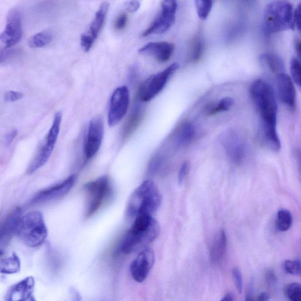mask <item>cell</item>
I'll list each match as a JSON object with an SVG mask.
<instances>
[{
    "label": "cell",
    "mask_w": 301,
    "mask_h": 301,
    "mask_svg": "<svg viewBox=\"0 0 301 301\" xmlns=\"http://www.w3.org/2000/svg\"><path fill=\"white\" fill-rule=\"evenodd\" d=\"M143 116V109L141 105H136L132 109L131 114L129 116L123 129V136L124 138L132 134L138 127Z\"/></svg>",
    "instance_id": "603a6c76"
},
{
    "label": "cell",
    "mask_w": 301,
    "mask_h": 301,
    "mask_svg": "<svg viewBox=\"0 0 301 301\" xmlns=\"http://www.w3.org/2000/svg\"><path fill=\"white\" fill-rule=\"evenodd\" d=\"M227 247V237L225 232L221 230L215 237L210 249L212 262L217 263L224 258Z\"/></svg>",
    "instance_id": "ffe728a7"
},
{
    "label": "cell",
    "mask_w": 301,
    "mask_h": 301,
    "mask_svg": "<svg viewBox=\"0 0 301 301\" xmlns=\"http://www.w3.org/2000/svg\"><path fill=\"white\" fill-rule=\"evenodd\" d=\"M76 179V176H71L64 180L63 182L41 191L34 197L32 203L33 204H44L60 199L69 192L72 187H73Z\"/></svg>",
    "instance_id": "9a60e30c"
},
{
    "label": "cell",
    "mask_w": 301,
    "mask_h": 301,
    "mask_svg": "<svg viewBox=\"0 0 301 301\" xmlns=\"http://www.w3.org/2000/svg\"><path fill=\"white\" fill-rule=\"evenodd\" d=\"M177 8V0H162L159 15L143 32L142 37H146L167 32L175 23Z\"/></svg>",
    "instance_id": "ba28073f"
},
{
    "label": "cell",
    "mask_w": 301,
    "mask_h": 301,
    "mask_svg": "<svg viewBox=\"0 0 301 301\" xmlns=\"http://www.w3.org/2000/svg\"><path fill=\"white\" fill-rule=\"evenodd\" d=\"M261 66L270 73L277 75L285 73L284 64L279 57L273 54H263L259 57Z\"/></svg>",
    "instance_id": "44dd1931"
},
{
    "label": "cell",
    "mask_w": 301,
    "mask_h": 301,
    "mask_svg": "<svg viewBox=\"0 0 301 301\" xmlns=\"http://www.w3.org/2000/svg\"><path fill=\"white\" fill-rule=\"evenodd\" d=\"M24 94L20 92L9 91L5 94V100L6 102H14L21 100Z\"/></svg>",
    "instance_id": "74e56055"
},
{
    "label": "cell",
    "mask_w": 301,
    "mask_h": 301,
    "mask_svg": "<svg viewBox=\"0 0 301 301\" xmlns=\"http://www.w3.org/2000/svg\"><path fill=\"white\" fill-rule=\"evenodd\" d=\"M21 269V261L16 253L0 262V272L5 274H13L19 272Z\"/></svg>",
    "instance_id": "d4e9b609"
},
{
    "label": "cell",
    "mask_w": 301,
    "mask_h": 301,
    "mask_svg": "<svg viewBox=\"0 0 301 301\" xmlns=\"http://www.w3.org/2000/svg\"><path fill=\"white\" fill-rule=\"evenodd\" d=\"M300 5L297 6L293 14V21L296 25L297 29L299 31L300 30Z\"/></svg>",
    "instance_id": "60d3db41"
},
{
    "label": "cell",
    "mask_w": 301,
    "mask_h": 301,
    "mask_svg": "<svg viewBox=\"0 0 301 301\" xmlns=\"http://www.w3.org/2000/svg\"><path fill=\"white\" fill-rule=\"evenodd\" d=\"M62 113L57 112L55 114L54 121L52 126L47 135L46 144L47 145L54 147L57 141L58 137L60 131L61 121H62Z\"/></svg>",
    "instance_id": "484cf974"
},
{
    "label": "cell",
    "mask_w": 301,
    "mask_h": 301,
    "mask_svg": "<svg viewBox=\"0 0 301 301\" xmlns=\"http://www.w3.org/2000/svg\"><path fill=\"white\" fill-rule=\"evenodd\" d=\"M235 299V296L233 293L232 292H229L226 294L223 297V298L221 299L222 301H232Z\"/></svg>",
    "instance_id": "f6af8a7d"
},
{
    "label": "cell",
    "mask_w": 301,
    "mask_h": 301,
    "mask_svg": "<svg viewBox=\"0 0 301 301\" xmlns=\"http://www.w3.org/2000/svg\"><path fill=\"white\" fill-rule=\"evenodd\" d=\"M196 134L194 125L190 122L184 123L181 125L176 136L177 145L183 146L188 144L193 139Z\"/></svg>",
    "instance_id": "cb8c5ba5"
},
{
    "label": "cell",
    "mask_w": 301,
    "mask_h": 301,
    "mask_svg": "<svg viewBox=\"0 0 301 301\" xmlns=\"http://www.w3.org/2000/svg\"><path fill=\"white\" fill-rule=\"evenodd\" d=\"M160 232L159 222L153 215H139L126 232L119 248L125 254L141 251L158 238Z\"/></svg>",
    "instance_id": "7a4b0ae2"
},
{
    "label": "cell",
    "mask_w": 301,
    "mask_h": 301,
    "mask_svg": "<svg viewBox=\"0 0 301 301\" xmlns=\"http://www.w3.org/2000/svg\"><path fill=\"white\" fill-rule=\"evenodd\" d=\"M290 71L294 83L300 87V64L297 58L293 57L290 62Z\"/></svg>",
    "instance_id": "d6a6232c"
},
{
    "label": "cell",
    "mask_w": 301,
    "mask_h": 301,
    "mask_svg": "<svg viewBox=\"0 0 301 301\" xmlns=\"http://www.w3.org/2000/svg\"><path fill=\"white\" fill-rule=\"evenodd\" d=\"M87 194V206L85 214L90 217L100 209L111 197L112 187L107 176H102L85 185Z\"/></svg>",
    "instance_id": "8992f818"
},
{
    "label": "cell",
    "mask_w": 301,
    "mask_h": 301,
    "mask_svg": "<svg viewBox=\"0 0 301 301\" xmlns=\"http://www.w3.org/2000/svg\"><path fill=\"white\" fill-rule=\"evenodd\" d=\"M253 293H254V286H253L252 283L249 284L248 287L247 295H246V300H251L253 299Z\"/></svg>",
    "instance_id": "ee69618b"
},
{
    "label": "cell",
    "mask_w": 301,
    "mask_h": 301,
    "mask_svg": "<svg viewBox=\"0 0 301 301\" xmlns=\"http://www.w3.org/2000/svg\"><path fill=\"white\" fill-rule=\"evenodd\" d=\"M270 299L269 294L266 292H262L258 296V300L266 301Z\"/></svg>",
    "instance_id": "7dc6e473"
},
{
    "label": "cell",
    "mask_w": 301,
    "mask_h": 301,
    "mask_svg": "<svg viewBox=\"0 0 301 301\" xmlns=\"http://www.w3.org/2000/svg\"><path fill=\"white\" fill-rule=\"evenodd\" d=\"M285 271L292 275H299L300 273V262L299 260H287L283 264Z\"/></svg>",
    "instance_id": "836d02e7"
},
{
    "label": "cell",
    "mask_w": 301,
    "mask_h": 301,
    "mask_svg": "<svg viewBox=\"0 0 301 301\" xmlns=\"http://www.w3.org/2000/svg\"><path fill=\"white\" fill-rule=\"evenodd\" d=\"M179 64L174 63L165 70L152 75L140 86L138 92L139 100L148 102L157 96L166 87L170 78L179 70Z\"/></svg>",
    "instance_id": "52a82bcc"
},
{
    "label": "cell",
    "mask_w": 301,
    "mask_h": 301,
    "mask_svg": "<svg viewBox=\"0 0 301 301\" xmlns=\"http://www.w3.org/2000/svg\"><path fill=\"white\" fill-rule=\"evenodd\" d=\"M190 169V162H188V161L184 162L182 164V166H181L180 168L179 176H178V181H179V184L180 185L183 184L184 183L185 179H186L188 173H189Z\"/></svg>",
    "instance_id": "d590c367"
},
{
    "label": "cell",
    "mask_w": 301,
    "mask_h": 301,
    "mask_svg": "<svg viewBox=\"0 0 301 301\" xmlns=\"http://www.w3.org/2000/svg\"><path fill=\"white\" fill-rule=\"evenodd\" d=\"M232 273L236 288H237L239 293H241L243 288H244V283H243L241 272L238 268H235L232 269Z\"/></svg>",
    "instance_id": "e575fe53"
},
{
    "label": "cell",
    "mask_w": 301,
    "mask_h": 301,
    "mask_svg": "<svg viewBox=\"0 0 301 301\" xmlns=\"http://www.w3.org/2000/svg\"><path fill=\"white\" fill-rule=\"evenodd\" d=\"M52 40L53 37L51 33L48 32H42L37 33L31 38L29 44V46L33 49L43 48L50 43Z\"/></svg>",
    "instance_id": "f546056e"
},
{
    "label": "cell",
    "mask_w": 301,
    "mask_h": 301,
    "mask_svg": "<svg viewBox=\"0 0 301 301\" xmlns=\"http://www.w3.org/2000/svg\"><path fill=\"white\" fill-rule=\"evenodd\" d=\"M162 203V194L157 185L152 180H146L136 188L129 197L126 215L133 220L139 215H153L158 210Z\"/></svg>",
    "instance_id": "3957f363"
},
{
    "label": "cell",
    "mask_w": 301,
    "mask_h": 301,
    "mask_svg": "<svg viewBox=\"0 0 301 301\" xmlns=\"http://www.w3.org/2000/svg\"><path fill=\"white\" fill-rule=\"evenodd\" d=\"M14 52H15L14 50L9 49L0 50V64L8 60L12 56Z\"/></svg>",
    "instance_id": "ab89813d"
},
{
    "label": "cell",
    "mask_w": 301,
    "mask_h": 301,
    "mask_svg": "<svg viewBox=\"0 0 301 301\" xmlns=\"http://www.w3.org/2000/svg\"><path fill=\"white\" fill-rule=\"evenodd\" d=\"M54 147L47 145L46 143L42 148L40 149L39 153L37 154L33 162L31 163L30 166L27 169V174L31 175L40 168L43 167L49 161L50 156L52 155Z\"/></svg>",
    "instance_id": "7402d4cb"
},
{
    "label": "cell",
    "mask_w": 301,
    "mask_h": 301,
    "mask_svg": "<svg viewBox=\"0 0 301 301\" xmlns=\"http://www.w3.org/2000/svg\"><path fill=\"white\" fill-rule=\"evenodd\" d=\"M234 99L230 97H225L221 99L217 103L212 104L208 107L207 114L213 116L221 112L228 111L234 105Z\"/></svg>",
    "instance_id": "4316f807"
},
{
    "label": "cell",
    "mask_w": 301,
    "mask_h": 301,
    "mask_svg": "<svg viewBox=\"0 0 301 301\" xmlns=\"http://www.w3.org/2000/svg\"><path fill=\"white\" fill-rule=\"evenodd\" d=\"M276 85L280 101L293 109L296 105V91L291 77L285 73L276 75Z\"/></svg>",
    "instance_id": "2e32d148"
},
{
    "label": "cell",
    "mask_w": 301,
    "mask_h": 301,
    "mask_svg": "<svg viewBox=\"0 0 301 301\" xmlns=\"http://www.w3.org/2000/svg\"><path fill=\"white\" fill-rule=\"evenodd\" d=\"M17 233L28 247L36 248L42 245L48 236L43 214L39 211H33L22 217Z\"/></svg>",
    "instance_id": "5b68a950"
},
{
    "label": "cell",
    "mask_w": 301,
    "mask_h": 301,
    "mask_svg": "<svg viewBox=\"0 0 301 301\" xmlns=\"http://www.w3.org/2000/svg\"><path fill=\"white\" fill-rule=\"evenodd\" d=\"M285 295L290 300H301V286L298 283H290L285 288Z\"/></svg>",
    "instance_id": "1f68e13d"
},
{
    "label": "cell",
    "mask_w": 301,
    "mask_h": 301,
    "mask_svg": "<svg viewBox=\"0 0 301 301\" xmlns=\"http://www.w3.org/2000/svg\"><path fill=\"white\" fill-rule=\"evenodd\" d=\"M155 252L149 247L141 249L130 266V272L136 282L141 283L147 278L155 265Z\"/></svg>",
    "instance_id": "4fadbf2b"
},
{
    "label": "cell",
    "mask_w": 301,
    "mask_h": 301,
    "mask_svg": "<svg viewBox=\"0 0 301 301\" xmlns=\"http://www.w3.org/2000/svg\"><path fill=\"white\" fill-rule=\"evenodd\" d=\"M129 104V92L127 87H119L113 92L108 115L109 126L117 125L127 112Z\"/></svg>",
    "instance_id": "30bf717a"
},
{
    "label": "cell",
    "mask_w": 301,
    "mask_h": 301,
    "mask_svg": "<svg viewBox=\"0 0 301 301\" xmlns=\"http://www.w3.org/2000/svg\"><path fill=\"white\" fill-rule=\"evenodd\" d=\"M204 50V44L200 34L195 37L191 42L190 54L191 62L196 63L203 56Z\"/></svg>",
    "instance_id": "f1b7e54d"
},
{
    "label": "cell",
    "mask_w": 301,
    "mask_h": 301,
    "mask_svg": "<svg viewBox=\"0 0 301 301\" xmlns=\"http://www.w3.org/2000/svg\"><path fill=\"white\" fill-rule=\"evenodd\" d=\"M221 142L226 155L231 162L240 165L247 155V143L244 136L235 129L225 131L221 136Z\"/></svg>",
    "instance_id": "9c48e42d"
},
{
    "label": "cell",
    "mask_w": 301,
    "mask_h": 301,
    "mask_svg": "<svg viewBox=\"0 0 301 301\" xmlns=\"http://www.w3.org/2000/svg\"><path fill=\"white\" fill-rule=\"evenodd\" d=\"M213 0H195L198 17L201 20L208 18L213 7Z\"/></svg>",
    "instance_id": "4dcf8cb0"
},
{
    "label": "cell",
    "mask_w": 301,
    "mask_h": 301,
    "mask_svg": "<svg viewBox=\"0 0 301 301\" xmlns=\"http://www.w3.org/2000/svg\"><path fill=\"white\" fill-rule=\"evenodd\" d=\"M141 2L142 0H130L127 5V10L131 13L138 11L141 6Z\"/></svg>",
    "instance_id": "f35d334b"
},
{
    "label": "cell",
    "mask_w": 301,
    "mask_h": 301,
    "mask_svg": "<svg viewBox=\"0 0 301 301\" xmlns=\"http://www.w3.org/2000/svg\"><path fill=\"white\" fill-rule=\"evenodd\" d=\"M265 28L271 33L293 30L292 6L287 0H275L269 3L263 13Z\"/></svg>",
    "instance_id": "277c9868"
},
{
    "label": "cell",
    "mask_w": 301,
    "mask_h": 301,
    "mask_svg": "<svg viewBox=\"0 0 301 301\" xmlns=\"http://www.w3.org/2000/svg\"><path fill=\"white\" fill-rule=\"evenodd\" d=\"M275 224L279 231L289 230L292 224V215L290 212L287 210H279L277 213Z\"/></svg>",
    "instance_id": "83f0119b"
},
{
    "label": "cell",
    "mask_w": 301,
    "mask_h": 301,
    "mask_svg": "<svg viewBox=\"0 0 301 301\" xmlns=\"http://www.w3.org/2000/svg\"><path fill=\"white\" fill-rule=\"evenodd\" d=\"M34 286L35 280L33 277H27L10 288L6 299L10 301L33 300Z\"/></svg>",
    "instance_id": "ac0fdd59"
},
{
    "label": "cell",
    "mask_w": 301,
    "mask_h": 301,
    "mask_svg": "<svg viewBox=\"0 0 301 301\" xmlns=\"http://www.w3.org/2000/svg\"><path fill=\"white\" fill-rule=\"evenodd\" d=\"M175 50L172 43L167 42H150L138 51L139 54L155 58L160 63L169 61Z\"/></svg>",
    "instance_id": "e0dca14e"
},
{
    "label": "cell",
    "mask_w": 301,
    "mask_h": 301,
    "mask_svg": "<svg viewBox=\"0 0 301 301\" xmlns=\"http://www.w3.org/2000/svg\"><path fill=\"white\" fill-rule=\"evenodd\" d=\"M3 254V252L2 251H0V255H2Z\"/></svg>",
    "instance_id": "c3c4849f"
},
{
    "label": "cell",
    "mask_w": 301,
    "mask_h": 301,
    "mask_svg": "<svg viewBox=\"0 0 301 301\" xmlns=\"http://www.w3.org/2000/svg\"><path fill=\"white\" fill-rule=\"evenodd\" d=\"M266 278L269 285L273 286L276 284L277 282L276 276L272 270H269L266 272Z\"/></svg>",
    "instance_id": "b9f144b4"
},
{
    "label": "cell",
    "mask_w": 301,
    "mask_h": 301,
    "mask_svg": "<svg viewBox=\"0 0 301 301\" xmlns=\"http://www.w3.org/2000/svg\"><path fill=\"white\" fill-rule=\"evenodd\" d=\"M23 36L22 16L16 9L12 10L7 18L6 28L0 34V47L8 49L15 46Z\"/></svg>",
    "instance_id": "8fae6325"
},
{
    "label": "cell",
    "mask_w": 301,
    "mask_h": 301,
    "mask_svg": "<svg viewBox=\"0 0 301 301\" xmlns=\"http://www.w3.org/2000/svg\"><path fill=\"white\" fill-rule=\"evenodd\" d=\"M295 49L296 50V52L297 54V56H298L299 58H300L301 46H300V41L299 39H296V40H295Z\"/></svg>",
    "instance_id": "bcb514c9"
},
{
    "label": "cell",
    "mask_w": 301,
    "mask_h": 301,
    "mask_svg": "<svg viewBox=\"0 0 301 301\" xmlns=\"http://www.w3.org/2000/svg\"><path fill=\"white\" fill-rule=\"evenodd\" d=\"M128 16L125 13H122L115 20L114 27L117 30H122L124 29L127 23Z\"/></svg>",
    "instance_id": "8d00e7d4"
},
{
    "label": "cell",
    "mask_w": 301,
    "mask_h": 301,
    "mask_svg": "<svg viewBox=\"0 0 301 301\" xmlns=\"http://www.w3.org/2000/svg\"><path fill=\"white\" fill-rule=\"evenodd\" d=\"M22 214V208H16L0 225V243L9 242L14 234L17 232Z\"/></svg>",
    "instance_id": "d6986e66"
},
{
    "label": "cell",
    "mask_w": 301,
    "mask_h": 301,
    "mask_svg": "<svg viewBox=\"0 0 301 301\" xmlns=\"http://www.w3.org/2000/svg\"><path fill=\"white\" fill-rule=\"evenodd\" d=\"M17 135V131L16 129H13V131L9 133L6 137V143L8 145L11 144L13 140L16 137Z\"/></svg>",
    "instance_id": "7bdbcfd3"
},
{
    "label": "cell",
    "mask_w": 301,
    "mask_h": 301,
    "mask_svg": "<svg viewBox=\"0 0 301 301\" xmlns=\"http://www.w3.org/2000/svg\"><path fill=\"white\" fill-rule=\"evenodd\" d=\"M249 93L259 117V133L276 132L278 105L271 85L264 80H256L251 84Z\"/></svg>",
    "instance_id": "6da1fadb"
},
{
    "label": "cell",
    "mask_w": 301,
    "mask_h": 301,
    "mask_svg": "<svg viewBox=\"0 0 301 301\" xmlns=\"http://www.w3.org/2000/svg\"><path fill=\"white\" fill-rule=\"evenodd\" d=\"M109 5L107 2L102 3L99 7L96 13L92 19L87 29L82 34L80 44L82 49L85 52H88L93 46L95 40L104 25L106 18L109 11Z\"/></svg>",
    "instance_id": "7c38bea8"
},
{
    "label": "cell",
    "mask_w": 301,
    "mask_h": 301,
    "mask_svg": "<svg viewBox=\"0 0 301 301\" xmlns=\"http://www.w3.org/2000/svg\"><path fill=\"white\" fill-rule=\"evenodd\" d=\"M104 134L103 121L100 117L92 119L89 124L84 152L87 159L94 157L100 149Z\"/></svg>",
    "instance_id": "5bb4252c"
}]
</instances>
